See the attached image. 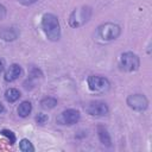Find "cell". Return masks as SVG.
Returning a JSON list of instances; mask_svg holds the SVG:
<instances>
[{"label":"cell","instance_id":"obj_15","mask_svg":"<svg viewBox=\"0 0 152 152\" xmlns=\"http://www.w3.org/2000/svg\"><path fill=\"white\" fill-rule=\"evenodd\" d=\"M19 148L23 152H33L34 151V147L32 146V144L28 139H21L19 142Z\"/></svg>","mask_w":152,"mask_h":152},{"label":"cell","instance_id":"obj_2","mask_svg":"<svg viewBox=\"0 0 152 152\" xmlns=\"http://www.w3.org/2000/svg\"><path fill=\"white\" fill-rule=\"evenodd\" d=\"M91 13H93V10L90 6H80L77 8H75L70 15H69V25L74 28H77V27H81L83 25H86L90 17H91Z\"/></svg>","mask_w":152,"mask_h":152},{"label":"cell","instance_id":"obj_17","mask_svg":"<svg viewBox=\"0 0 152 152\" xmlns=\"http://www.w3.org/2000/svg\"><path fill=\"white\" fill-rule=\"evenodd\" d=\"M48 115L46 114H44V113H38L37 114V116H36V121H37V124H39V125H44L46 121H48Z\"/></svg>","mask_w":152,"mask_h":152},{"label":"cell","instance_id":"obj_6","mask_svg":"<svg viewBox=\"0 0 152 152\" xmlns=\"http://www.w3.org/2000/svg\"><path fill=\"white\" fill-rule=\"evenodd\" d=\"M81 118V114L77 109H72V108H69V109H65L63 110L59 116L57 118V122L59 125H68V126H71V125H75L78 122Z\"/></svg>","mask_w":152,"mask_h":152},{"label":"cell","instance_id":"obj_12","mask_svg":"<svg viewBox=\"0 0 152 152\" xmlns=\"http://www.w3.org/2000/svg\"><path fill=\"white\" fill-rule=\"evenodd\" d=\"M31 110H32V104H31L30 101H23V102L18 106V109H17L19 116H21V118L28 116L30 113H31Z\"/></svg>","mask_w":152,"mask_h":152},{"label":"cell","instance_id":"obj_11","mask_svg":"<svg viewBox=\"0 0 152 152\" xmlns=\"http://www.w3.org/2000/svg\"><path fill=\"white\" fill-rule=\"evenodd\" d=\"M97 135H99V139L101 141V144H103L104 146H110L112 145V139H110V135L107 131V128L104 126H97Z\"/></svg>","mask_w":152,"mask_h":152},{"label":"cell","instance_id":"obj_20","mask_svg":"<svg viewBox=\"0 0 152 152\" xmlns=\"http://www.w3.org/2000/svg\"><path fill=\"white\" fill-rule=\"evenodd\" d=\"M4 66H5V62H4V59L0 58V72L4 70Z\"/></svg>","mask_w":152,"mask_h":152},{"label":"cell","instance_id":"obj_13","mask_svg":"<svg viewBox=\"0 0 152 152\" xmlns=\"http://www.w3.org/2000/svg\"><path fill=\"white\" fill-rule=\"evenodd\" d=\"M20 97V91L15 88H10L5 91V99L7 102H15Z\"/></svg>","mask_w":152,"mask_h":152},{"label":"cell","instance_id":"obj_4","mask_svg":"<svg viewBox=\"0 0 152 152\" xmlns=\"http://www.w3.org/2000/svg\"><path fill=\"white\" fill-rule=\"evenodd\" d=\"M118 65L120 68V70L126 71V72H133L137 71L140 66V59L138 57V55L127 51V52H122L119 57V62Z\"/></svg>","mask_w":152,"mask_h":152},{"label":"cell","instance_id":"obj_14","mask_svg":"<svg viewBox=\"0 0 152 152\" xmlns=\"http://www.w3.org/2000/svg\"><path fill=\"white\" fill-rule=\"evenodd\" d=\"M56 104H57V100L52 96H46L40 100V106L44 109H52L56 107Z\"/></svg>","mask_w":152,"mask_h":152},{"label":"cell","instance_id":"obj_3","mask_svg":"<svg viewBox=\"0 0 152 152\" xmlns=\"http://www.w3.org/2000/svg\"><path fill=\"white\" fill-rule=\"evenodd\" d=\"M120 33L121 27L114 23H103L96 30V37L102 42H112L116 39Z\"/></svg>","mask_w":152,"mask_h":152},{"label":"cell","instance_id":"obj_8","mask_svg":"<svg viewBox=\"0 0 152 152\" xmlns=\"http://www.w3.org/2000/svg\"><path fill=\"white\" fill-rule=\"evenodd\" d=\"M109 112L108 106L102 101H91L87 106V113L91 116H104Z\"/></svg>","mask_w":152,"mask_h":152},{"label":"cell","instance_id":"obj_1","mask_svg":"<svg viewBox=\"0 0 152 152\" xmlns=\"http://www.w3.org/2000/svg\"><path fill=\"white\" fill-rule=\"evenodd\" d=\"M42 30L46 38L51 42H57L61 38V25L58 18L52 13H45L43 15Z\"/></svg>","mask_w":152,"mask_h":152},{"label":"cell","instance_id":"obj_5","mask_svg":"<svg viewBox=\"0 0 152 152\" xmlns=\"http://www.w3.org/2000/svg\"><path fill=\"white\" fill-rule=\"evenodd\" d=\"M87 83H88V88L91 91L99 93V94L106 93L110 88L109 81L106 77L100 76V75H90L88 77V80H87Z\"/></svg>","mask_w":152,"mask_h":152},{"label":"cell","instance_id":"obj_16","mask_svg":"<svg viewBox=\"0 0 152 152\" xmlns=\"http://www.w3.org/2000/svg\"><path fill=\"white\" fill-rule=\"evenodd\" d=\"M0 134L4 135V137H6L11 145H13L15 142V135H14V133L12 131H10V129H1L0 131Z\"/></svg>","mask_w":152,"mask_h":152},{"label":"cell","instance_id":"obj_21","mask_svg":"<svg viewBox=\"0 0 152 152\" xmlns=\"http://www.w3.org/2000/svg\"><path fill=\"white\" fill-rule=\"evenodd\" d=\"M5 110V108H4V106H2V103L0 102V113H2Z\"/></svg>","mask_w":152,"mask_h":152},{"label":"cell","instance_id":"obj_18","mask_svg":"<svg viewBox=\"0 0 152 152\" xmlns=\"http://www.w3.org/2000/svg\"><path fill=\"white\" fill-rule=\"evenodd\" d=\"M5 17H6V7L2 4H0V20H2Z\"/></svg>","mask_w":152,"mask_h":152},{"label":"cell","instance_id":"obj_10","mask_svg":"<svg viewBox=\"0 0 152 152\" xmlns=\"http://www.w3.org/2000/svg\"><path fill=\"white\" fill-rule=\"evenodd\" d=\"M19 36V31L15 27H2L0 30V38L6 42H12L17 39Z\"/></svg>","mask_w":152,"mask_h":152},{"label":"cell","instance_id":"obj_19","mask_svg":"<svg viewBox=\"0 0 152 152\" xmlns=\"http://www.w3.org/2000/svg\"><path fill=\"white\" fill-rule=\"evenodd\" d=\"M17 1L20 2V4H23V5H25V6H28V5L34 4L37 0H17Z\"/></svg>","mask_w":152,"mask_h":152},{"label":"cell","instance_id":"obj_9","mask_svg":"<svg viewBox=\"0 0 152 152\" xmlns=\"http://www.w3.org/2000/svg\"><path fill=\"white\" fill-rule=\"evenodd\" d=\"M21 72H23L21 66H20L19 64H15V63H14V64H11V65L7 68L4 78H5L6 82H13V81L18 80V78L21 76Z\"/></svg>","mask_w":152,"mask_h":152},{"label":"cell","instance_id":"obj_7","mask_svg":"<svg viewBox=\"0 0 152 152\" xmlns=\"http://www.w3.org/2000/svg\"><path fill=\"white\" fill-rule=\"evenodd\" d=\"M127 104L129 108H132L134 110L142 112L147 108L148 100L146 99V96L144 94H132L127 97Z\"/></svg>","mask_w":152,"mask_h":152}]
</instances>
